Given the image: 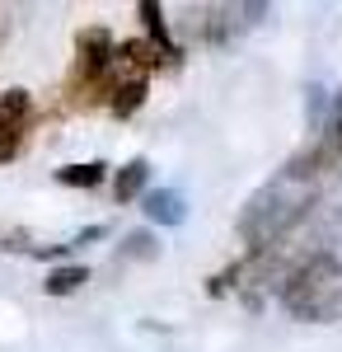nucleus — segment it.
<instances>
[{"instance_id": "nucleus-1", "label": "nucleus", "mask_w": 342, "mask_h": 352, "mask_svg": "<svg viewBox=\"0 0 342 352\" xmlns=\"http://www.w3.org/2000/svg\"><path fill=\"white\" fill-rule=\"evenodd\" d=\"M305 207H310V192L290 188L286 179H277V184H267V188H258L249 197V207H244V217H239V235L258 249V244L286 235L290 226L305 217Z\"/></svg>"}, {"instance_id": "nucleus-2", "label": "nucleus", "mask_w": 342, "mask_h": 352, "mask_svg": "<svg viewBox=\"0 0 342 352\" xmlns=\"http://www.w3.org/2000/svg\"><path fill=\"white\" fill-rule=\"evenodd\" d=\"M113 71H117V43L108 28H80L76 38V71H71V94L76 104H99L113 89Z\"/></svg>"}, {"instance_id": "nucleus-3", "label": "nucleus", "mask_w": 342, "mask_h": 352, "mask_svg": "<svg viewBox=\"0 0 342 352\" xmlns=\"http://www.w3.org/2000/svg\"><path fill=\"white\" fill-rule=\"evenodd\" d=\"M333 277H338V258H333V254L305 258L286 282L290 315H300V320H328V315H333V296H328V282H333Z\"/></svg>"}, {"instance_id": "nucleus-4", "label": "nucleus", "mask_w": 342, "mask_h": 352, "mask_svg": "<svg viewBox=\"0 0 342 352\" xmlns=\"http://www.w3.org/2000/svg\"><path fill=\"white\" fill-rule=\"evenodd\" d=\"M28 118H33V94L19 89V85L5 89V94H0V164H10L24 151Z\"/></svg>"}, {"instance_id": "nucleus-5", "label": "nucleus", "mask_w": 342, "mask_h": 352, "mask_svg": "<svg viewBox=\"0 0 342 352\" xmlns=\"http://www.w3.org/2000/svg\"><path fill=\"white\" fill-rule=\"evenodd\" d=\"M146 80H150V71L117 52V71H113V89H108V113L113 118H132L146 104Z\"/></svg>"}, {"instance_id": "nucleus-6", "label": "nucleus", "mask_w": 342, "mask_h": 352, "mask_svg": "<svg viewBox=\"0 0 342 352\" xmlns=\"http://www.w3.org/2000/svg\"><path fill=\"white\" fill-rule=\"evenodd\" d=\"M183 217H187V207L174 188H150L146 192V221H155V226H183Z\"/></svg>"}, {"instance_id": "nucleus-7", "label": "nucleus", "mask_w": 342, "mask_h": 352, "mask_svg": "<svg viewBox=\"0 0 342 352\" xmlns=\"http://www.w3.org/2000/svg\"><path fill=\"white\" fill-rule=\"evenodd\" d=\"M146 179H150V164L146 160H127L122 169H117V179H113V197H117V202L146 197Z\"/></svg>"}, {"instance_id": "nucleus-8", "label": "nucleus", "mask_w": 342, "mask_h": 352, "mask_svg": "<svg viewBox=\"0 0 342 352\" xmlns=\"http://www.w3.org/2000/svg\"><path fill=\"white\" fill-rule=\"evenodd\" d=\"M136 14L146 19V33H150V47H159V52H164L169 61H174V56H179V47H174V38H169V28H164V10H159L155 0H141V5H136Z\"/></svg>"}, {"instance_id": "nucleus-9", "label": "nucleus", "mask_w": 342, "mask_h": 352, "mask_svg": "<svg viewBox=\"0 0 342 352\" xmlns=\"http://www.w3.org/2000/svg\"><path fill=\"white\" fill-rule=\"evenodd\" d=\"M84 282H89V268H84V263H71V268H52L43 287H47V296H71Z\"/></svg>"}, {"instance_id": "nucleus-10", "label": "nucleus", "mask_w": 342, "mask_h": 352, "mask_svg": "<svg viewBox=\"0 0 342 352\" xmlns=\"http://www.w3.org/2000/svg\"><path fill=\"white\" fill-rule=\"evenodd\" d=\"M104 169H108V164H99V160L66 164V169H56V184H71V188H99V184H104Z\"/></svg>"}, {"instance_id": "nucleus-11", "label": "nucleus", "mask_w": 342, "mask_h": 352, "mask_svg": "<svg viewBox=\"0 0 342 352\" xmlns=\"http://www.w3.org/2000/svg\"><path fill=\"white\" fill-rule=\"evenodd\" d=\"M127 258H155L159 254V244H155V235H146V230H132L127 235V249H122Z\"/></svg>"}]
</instances>
